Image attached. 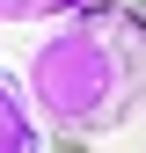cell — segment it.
I'll list each match as a JSON object with an SVG mask.
<instances>
[{"label":"cell","mask_w":146,"mask_h":153,"mask_svg":"<svg viewBox=\"0 0 146 153\" xmlns=\"http://www.w3.org/2000/svg\"><path fill=\"white\" fill-rule=\"evenodd\" d=\"M22 95L59 139H102L146 102V15L132 0H80L51 36H36Z\"/></svg>","instance_id":"cell-1"},{"label":"cell","mask_w":146,"mask_h":153,"mask_svg":"<svg viewBox=\"0 0 146 153\" xmlns=\"http://www.w3.org/2000/svg\"><path fill=\"white\" fill-rule=\"evenodd\" d=\"M0 153H44V124H36L22 80L0 73Z\"/></svg>","instance_id":"cell-2"},{"label":"cell","mask_w":146,"mask_h":153,"mask_svg":"<svg viewBox=\"0 0 146 153\" xmlns=\"http://www.w3.org/2000/svg\"><path fill=\"white\" fill-rule=\"evenodd\" d=\"M80 0H0V22H59Z\"/></svg>","instance_id":"cell-3"},{"label":"cell","mask_w":146,"mask_h":153,"mask_svg":"<svg viewBox=\"0 0 146 153\" xmlns=\"http://www.w3.org/2000/svg\"><path fill=\"white\" fill-rule=\"evenodd\" d=\"M139 15H146V0H139Z\"/></svg>","instance_id":"cell-4"}]
</instances>
